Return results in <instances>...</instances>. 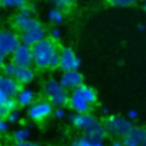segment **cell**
<instances>
[{"label": "cell", "instance_id": "obj_10", "mask_svg": "<svg viewBox=\"0 0 146 146\" xmlns=\"http://www.w3.org/2000/svg\"><path fill=\"white\" fill-rule=\"evenodd\" d=\"M68 106L74 113H88L90 112L92 105L87 102V99L80 92L79 88H76L70 92Z\"/></svg>", "mask_w": 146, "mask_h": 146}, {"label": "cell", "instance_id": "obj_12", "mask_svg": "<svg viewBox=\"0 0 146 146\" xmlns=\"http://www.w3.org/2000/svg\"><path fill=\"white\" fill-rule=\"evenodd\" d=\"M21 87L22 86L14 78L7 76L2 73L0 74V90L3 91L9 97H16Z\"/></svg>", "mask_w": 146, "mask_h": 146}, {"label": "cell", "instance_id": "obj_13", "mask_svg": "<svg viewBox=\"0 0 146 146\" xmlns=\"http://www.w3.org/2000/svg\"><path fill=\"white\" fill-rule=\"evenodd\" d=\"M82 132H83V136H86L90 139H94V140H99V141H104V139L107 135L105 125L97 120Z\"/></svg>", "mask_w": 146, "mask_h": 146}, {"label": "cell", "instance_id": "obj_32", "mask_svg": "<svg viewBox=\"0 0 146 146\" xmlns=\"http://www.w3.org/2000/svg\"><path fill=\"white\" fill-rule=\"evenodd\" d=\"M8 99H9V96H8V95H6L3 91H1V90H0V107H3Z\"/></svg>", "mask_w": 146, "mask_h": 146}, {"label": "cell", "instance_id": "obj_4", "mask_svg": "<svg viewBox=\"0 0 146 146\" xmlns=\"http://www.w3.org/2000/svg\"><path fill=\"white\" fill-rule=\"evenodd\" d=\"M105 129L107 131V133L114 136V137H119V138H123L125 136H128L132 128L135 127L132 124V121L129 120L128 117H123L121 115H111L106 119L105 123Z\"/></svg>", "mask_w": 146, "mask_h": 146}, {"label": "cell", "instance_id": "obj_22", "mask_svg": "<svg viewBox=\"0 0 146 146\" xmlns=\"http://www.w3.org/2000/svg\"><path fill=\"white\" fill-rule=\"evenodd\" d=\"M140 0H108L110 5L115 8H127L136 5Z\"/></svg>", "mask_w": 146, "mask_h": 146}, {"label": "cell", "instance_id": "obj_26", "mask_svg": "<svg viewBox=\"0 0 146 146\" xmlns=\"http://www.w3.org/2000/svg\"><path fill=\"white\" fill-rule=\"evenodd\" d=\"M5 110L7 111V112H10V111H14V110H16V108H18L19 106H18V104H17V100H16V98L15 97H9V99L7 100V103L5 104Z\"/></svg>", "mask_w": 146, "mask_h": 146}, {"label": "cell", "instance_id": "obj_31", "mask_svg": "<svg viewBox=\"0 0 146 146\" xmlns=\"http://www.w3.org/2000/svg\"><path fill=\"white\" fill-rule=\"evenodd\" d=\"M122 141H123V146H138V144L136 143V140L130 136H125L122 138Z\"/></svg>", "mask_w": 146, "mask_h": 146}, {"label": "cell", "instance_id": "obj_16", "mask_svg": "<svg viewBox=\"0 0 146 146\" xmlns=\"http://www.w3.org/2000/svg\"><path fill=\"white\" fill-rule=\"evenodd\" d=\"M47 18H48L49 23L57 26L64 22V11L58 8L52 7L47 11Z\"/></svg>", "mask_w": 146, "mask_h": 146}, {"label": "cell", "instance_id": "obj_28", "mask_svg": "<svg viewBox=\"0 0 146 146\" xmlns=\"http://www.w3.org/2000/svg\"><path fill=\"white\" fill-rule=\"evenodd\" d=\"M60 36H62V31H60V29L57 27V26H54V27L50 30V32H49V38H50L51 40H54V41H58V40L60 39Z\"/></svg>", "mask_w": 146, "mask_h": 146}, {"label": "cell", "instance_id": "obj_5", "mask_svg": "<svg viewBox=\"0 0 146 146\" xmlns=\"http://www.w3.org/2000/svg\"><path fill=\"white\" fill-rule=\"evenodd\" d=\"M55 106L48 99H40L27 107L26 114L31 121L42 122L54 114Z\"/></svg>", "mask_w": 146, "mask_h": 146}, {"label": "cell", "instance_id": "obj_6", "mask_svg": "<svg viewBox=\"0 0 146 146\" xmlns=\"http://www.w3.org/2000/svg\"><path fill=\"white\" fill-rule=\"evenodd\" d=\"M21 43V36L13 30L0 29V55L7 57Z\"/></svg>", "mask_w": 146, "mask_h": 146}, {"label": "cell", "instance_id": "obj_25", "mask_svg": "<svg viewBox=\"0 0 146 146\" xmlns=\"http://www.w3.org/2000/svg\"><path fill=\"white\" fill-rule=\"evenodd\" d=\"M6 119H7V121H8L10 124H16V123H18L19 120H21V111H19L18 108H16V110H14V111L8 112Z\"/></svg>", "mask_w": 146, "mask_h": 146}, {"label": "cell", "instance_id": "obj_33", "mask_svg": "<svg viewBox=\"0 0 146 146\" xmlns=\"http://www.w3.org/2000/svg\"><path fill=\"white\" fill-rule=\"evenodd\" d=\"M137 117H138V112H137L136 110H130V111L128 112V119H129V120L133 121V120H136Z\"/></svg>", "mask_w": 146, "mask_h": 146}, {"label": "cell", "instance_id": "obj_7", "mask_svg": "<svg viewBox=\"0 0 146 146\" xmlns=\"http://www.w3.org/2000/svg\"><path fill=\"white\" fill-rule=\"evenodd\" d=\"M80 66H81V59L72 48L64 47L60 49V51H59V66L58 67L63 72L79 70Z\"/></svg>", "mask_w": 146, "mask_h": 146}, {"label": "cell", "instance_id": "obj_8", "mask_svg": "<svg viewBox=\"0 0 146 146\" xmlns=\"http://www.w3.org/2000/svg\"><path fill=\"white\" fill-rule=\"evenodd\" d=\"M10 60L15 63L17 66H32L33 65L32 47L21 42L10 55Z\"/></svg>", "mask_w": 146, "mask_h": 146}, {"label": "cell", "instance_id": "obj_30", "mask_svg": "<svg viewBox=\"0 0 146 146\" xmlns=\"http://www.w3.org/2000/svg\"><path fill=\"white\" fill-rule=\"evenodd\" d=\"M56 119H64L66 116V111L64 107H55L54 110V114H52Z\"/></svg>", "mask_w": 146, "mask_h": 146}, {"label": "cell", "instance_id": "obj_15", "mask_svg": "<svg viewBox=\"0 0 146 146\" xmlns=\"http://www.w3.org/2000/svg\"><path fill=\"white\" fill-rule=\"evenodd\" d=\"M16 100L19 107H29L35 102V92L29 87H21L19 91L16 95Z\"/></svg>", "mask_w": 146, "mask_h": 146}, {"label": "cell", "instance_id": "obj_37", "mask_svg": "<svg viewBox=\"0 0 146 146\" xmlns=\"http://www.w3.org/2000/svg\"><path fill=\"white\" fill-rule=\"evenodd\" d=\"M5 56H2V55H0V71L2 70V66H3V64L6 63V60H5Z\"/></svg>", "mask_w": 146, "mask_h": 146}, {"label": "cell", "instance_id": "obj_14", "mask_svg": "<svg viewBox=\"0 0 146 146\" xmlns=\"http://www.w3.org/2000/svg\"><path fill=\"white\" fill-rule=\"evenodd\" d=\"M35 78V72L32 66H17L14 79L22 86L25 87L30 84Z\"/></svg>", "mask_w": 146, "mask_h": 146}, {"label": "cell", "instance_id": "obj_41", "mask_svg": "<svg viewBox=\"0 0 146 146\" xmlns=\"http://www.w3.org/2000/svg\"><path fill=\"white\" fill-rule=\"evenodd\" d=\"M0 21H1V11H0Z\"/></svg>", "mask_w": 146, "mask_h": 146}, {"label": "cell", "instance_id": "obj_29", "mask_svg": "<svg viewBox=\"0 0 146 146\" xmlns=\"http://www.w3.org/2000/svg\"><path fill=\"white\" fill-rule=\"evenodd\" d=\"M9 125H10V123L7 121L6 117L0 119V135L7 133L9 131Z\"/></svg>", "mask_w": 146, "mask_h": 146}, {"label": "cell", "instance_id": "obj_27", "mask_svg": "<svg viewBox=\"0 0 146 146\" xmlns=\"http://www.w3.org/2000/svg\"><path fill=\"white\" fill-rule=\"evenodd\" d=\"M33 7H31L27 2L26 3H24L23 6H21L19 8H18V13L19 14H22V15H25V16H32L33 15Z\"/></svg>", "mask_w": 146, "mask_h": 146}, {"label": "cell", "instance_id": "obj_40", "mask_svg": "<svg viewBox=\"0 0 146 146\" xmlns=\"http://www.w3.org/2000/svg\"><path fill=\"white\" fill-rule=\"evenodd\" d=\"M139 30H145V26L144 25H139Z\"/></svg>", "mask_w": 146, "mask_h": 146}, {"label": "cell", "instance_id": "obj_35", "mask_svg": "<svg viewBox=\"0 0 146 146\" xmlns=\"http://www.w3.org/2000/svg\"><path fill=\"white\" fill-rule=\"evenodd\" d=\"M110 146H123V141L122 139H114Z\"/></svg>", "mask_w": 146, "mask_h": 146}, {"label": "cell", "instance_id": "obj_3", "mask_svg": "<svg viewBox=\"0 0 146 146\" xmlns=\"http://www.w3.org/2000/svg\"><path fill=\"white\" fill-rule=\"evenodd\" d=\"M43 94L55 107H65L68 105L70 94L59 82V80L49 78L43 83Z\"/></svg>", "mask_w": 146, "mask_h": 146}, {"label": "cell", "instance_id": "obj_11", "mask_svg": "<svg viewBox=\"0 0 146 146\" xmlns=\"http://www.w3.org/2000/svg\"><path fill=\"white\" fill-rule=\"evenodd\" d=\"M96 121V117L90 113H73L70 115V122L75 127L76 129L84 131L90 124H92Z\"/></svg>", "mask_w": 146, "mask_h": 146}, {"label": "cell", "instance_id": "obj_38", "mask_svg": "<svg viewBox=\"0 0 146 146\" xmlns=\"http://www.w3.org/2000/svg\"><path fill=\"white\" fill-rule=\"evenodd\" d=\"M143 8H144V11L146 13V0H144V2H143Z\"/></svg>", "mask_w": 146, "mask_h": 146}, {"label": "cell", "instance_id": "obj_24", "mask_svg": "<svg viewBox=\"0 0 146 146\" xmlns=\"http://www.w3.org/2000/svg\"><path fill=\"white\" fill-rule=\"evenodd\" d=\"M27 0H0V6L2 8H19Z\"/></svg>", "mask_w": 146, "mask_h": 146}, {"label": "cell", "instance_id": "obj_21", "mask_svg": "<svg viewBox=\"0 0 146 146\" xmlns=\"http://www.w3.org/2000/svg\"><path fill=\"white\" fill-rule=\"evenodd\" d=\"M50 5L55 8H58L60 10H68L75 2V0H48Z\"/></svg>", "mask_w": 146, "mask_h": 146}, {"label": "cell", "instance_id": "obj_23", "mask_svg": "<svg viewBox=\"0 0 146 146\" xmlns=\"http://www.w3.org/2000/svg\"><path fill=\"white\" fill-rule=\"evenodd\" d=\"M16 70H17V65L15 63H13L11 60L9 62H6L2 66V74L7 75V76H10V78H14L15 76V73H16Z\"/></svg>", "mask_w": 146, "mask_h": 146}, {"label": "cell", "instance_id": "obj_36", "mask_svg": "<svg viewBox=\"0 0 146 146\" xmlns=\"http://www.w3.org/2000/svg\"><path fill=\"white\" fill-rule=\"evenodd\" d=\"M7 114H8V112L5 110V107H0V119L6 117V116H7Z\"/></svg>", "mask_w": 146, "mask_h": 146}, {"label": "cell", "instance_id": "obj_9", "mask_svg": "<svg viewBox=\"0 0 146 146\" xmlns=\"http://www.w3.org/2000/svg\"><path fill=\"white\" fill-rule=\"evenodd\" d=\"M59 82L66 90L72 91L83 84V75L79 70L66 71L59 76Z\"/></svg>", "mask_w": 146, "mask_h": 146}, {"label": "cell", "instance_id": "obj_20", "mask_svg": "<svg viewBox=\"0 0 146 146\" xmlns=\"http://www.w3.org/2000/svg\"><path fill=\"white\" fill-rule=\"evenodd\" d=\"M30 135H31V131L29 128L26 127H21V128H17L14 133H13V138L16 143H23V141H27L29 138H30Z\"/></svg>", "mask_w": 146, "mask_h": 146}, {"label": "cell", "instance_id": "obj_39", "mask_svg": "<svg viewBox=\"0 0 146 146\" xmlns=\"http://www.w3.org/2000/svg\"><path fill=\"white\" fill-rule=\"evenodd\" d=\"M103 113L105 114V113H108V108H106V107H103Z\"/></svg>", "mask_w": 146, "mask_h": 146}, {"label": "cell", "instance_id": "obj_19", "mask_svg": "<svg viewBox=\"0 0 146 146\" xmlns=\"http://www.w3.org/2000/svg\"><path fill=\"white\" fill-rule=\"evenodd\" d=\"M72 146H105L104 141H99V140H94V139H90L86 136H81L79 138H76Z\"/></svg>", "mask_w": 146, "mask_h": 146}, {"label": "cell", "instance_id": "obj_1", "mask_svg": "<svg viewBox=\"0 0 146 146\" xmlns=\"http://www.w3.org/2000/svg\"><path fill=\"white\" fill-rule=\"evenodd\" d=\"M13 24L19 32L21 42L27 46H34L42 39L47 38L46 27L33 16H25L17 13L13 19Z\"/></svg>", "mask_w": 146, "mask_h": 146}, {"label": "cell", "instance_id": "obj_2", "mask_svg": "<svg viewBox=\"0 0 146 146\" xmlns=\"http://www.w3.org/2000/svg\"><path fill=\"white\" fill-rule=\"evenodd\" d=\"M59 49L56 41L44 38L32 46L33 65L40 70H54L59 66Z\"/></svg>", "mask_w": 146, "mask_h": 146}, {"label": "cell", "instance_id": "obj_18", "mask_svg": "<svg viewBox=\"0 0 146 146\" xmlns=\"http://www.w3.org/2000/svg\"><path fill=\"white\" fill-rule=\"evenodd\" d=\"M79 90L90 105H94L97 103L98 97H97V92L95 91V89H92L91 87H89L87 84H82L81 87H79Z\"/></svg>", "mask_w": 146, "mask_h": 146}, {"label": "cell", "instance_id": "obj_17", "mask_svg": "<svg viewBox=\"0 0 146 146\" xmlns=\"http://www.w3.org/2000/svg\"><path fill=\"white\" fill-rule=\"evenodd\" d=\"M138 144V146H146V128L133 127L129 133Z\"/></svg>", "mask_w": 146, "mask_h": 146}, {"label": "cell", "instance_id": "obj_34", "mask_svg": "<svg viewBox=\"0 0 146 146\" xmlns=\"http://www.w3.org/2000/svg\"><path fill=\"white\" fill-rule=\"evenodd\" d=\"M15 146H40V145L36 144V143H34V141L27 140V141H23V143H16Z\"/></svg>", "mask_w": 146, "mask_h": 146}]
</instances>
